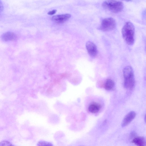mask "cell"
I'll list each match as a JSON object with an SVG mask.
<instances>
[{
	"label": "cell",
	"mask_w": 146,
	"mask_h": 146,
	"mask_svg": "<svg viewBox=\"0 0 146 146\" xmlns=\"http://www.w3.org/2000/svg\"><path fill=\"white\" fill-rule=\"evenodd\" d=\"M121 33L124 40L128 44L131 45L134 43L135 28L132 23L126 22L122 29Z\"/></svg>",
	"instance_id": "obj_1"
},
{
	"label": "cell",
	"mask_w": 146,
	"mask_h": 146,
	"mask_svg": "<svg viewBox=\"0 0 146 146\" xmlns=\"http://www.w3.org/2000/svg\"><path fill=\"white\" fill-rule=\"evenodd\" d=\"M123 75L124 79V87L129 89L133 88L135 82L132 68L130 66L125 67L123 70Z\"/></svg>",
	"instance_id": "obj_2"
},
{
	"label": "cell",
	"mask_w": 146,
	"mask_h": 146,
	"mask_svg": "<svg viewBox=\"0 0 146 146\" xmlns=\"http://www.w3.org/2000/svg\"><path fill=\"white\" fill-rule=\"evenodd\" d=\"M102 6L111 12L117 13L123 10L124 4L122 2L115 0H105L102 3Z\"/></svg>",
	"instance_id": "obj_3"
},
{
	"label": "cell",
	"mask_w": 146,
	"mask_h": 146,
	"mask_svg": "<svg viewBox=\"0 0 146 146\" xmlns=\"http://www.w3.org/2000/svg\"><path fill=\"white\" fill-rule=\"evenodd\" d=\"M116 23L112 17H108L104 19L102 21L100 29L104 31H109L113 30L115 27Z\"/></svg>",
	"instance_id": "obj_4"
},
{
	"label": "cell",
	"mask_w": 146,
	"mask_h": 146,
	"mask_svg": "<svg viewBox=\"0 0 146 146\" xmlns=\"http://www.w3.org/2000/svg\"><path fill=\"white\" fill-rule=\"evenodd\" d=\"M86 48L90 55L92 57H96L98 54V50L95 44L91 41H88L86 44Z\"/></svg>",
	"instance_id": "obj_5"
},
{
	"label": "cell",
	"mask_w": 146,
	"mask_h": 146,
	"mask_svg": "<svg viewBox=\"0 0 146 146\" xmlns=\"http://www.w3.org/2000/svg\"><path fill=\"white\" fill-rule=\"evenodd\" d=\"M71 17V15L70 14H63L54 15L52 17L51 19L56 23H61L68 20Z\"/></svg>",
	"instance_id": "obj_6"
},
{
	"label": "cell",
	"mask_w": 146,
	"mask_h": 146,
	"mask_svg": "<svg viewBox=\"0 0 146 146\" xmlns=\"http://www.w3.org/2000/svg\"><path fill=\"white\" fill-rule=\"evenodd\" d=\"M136 115V113L133 111L128 113L123 119L122 123V126L124 127L128 125L134 119Z\"/></svg>",
	"instance_id": "obj_7"
},
{
	"label": "cell",
	"mask_w": 146,
	"mask_h": 146,
	"mask_svg": "<svg viewBox=\"0 0 146 146\" xmlns=\"http://www.w3.org/2000/svg\"><path fill=\"white\" fill-rule=\"evenodd\" d=\"M1 38L4 41H8L16 40L17 38V36L14 33L7 32L2 34Z\"/></svg>",
	"instance_id": "obj_8"
},
{
	"label": "cell",
	"mask_w": 146,
	"mask_h": 146,
	"mask_svg": "<svg viewBox=\"0 0 146 146\" xmlns=\"http://www.w3.org/2000/svg\"><path fill=\"white\" fill-rule=\"evenodd\" d=\"M132 142L139 146H144L146 145L145 139L144 137H135L133 140Z\"/></svg>",
	"instance_id": "obj_9"
},
{
	"label": "cell",
	"mask_w": 146,
	"mask_h": 146,
	"mask_svg": "<svg viewBox=\"0 0 146 146\" xmlns=\"http://www.w3.org/2000/svg\"><path fill=\"white\" fill-rule=\"evenodd\" d=\"M100 108L101 106L100 104L94 103L90 105L88 109L90 112L92 113H96L100 111Z\"/></svg>",
	"instance_id": "obj_10"
},
{
	"label": "cell",
	"mask_w": 146,
	"mask_h": 146,
	"mask_svg": "<svg viewBox=\"0 0 146 146\" xmlns=\"http://www.w3.org/2000/svg\"><path fill=\"white\" fill-rule=\"evenodd\" d=\"M115 83L113 80L110 79L106 80L104 84L105 88L107 90H112L114 87Z\"/></svg>",
	"instance_id": "obj_11"
},
{
	"label": "cell",
	"mask_w": 146,
	"mask_h": 146,
	"mask_svg": "<svg viewBox=\"0 0 146 146\" xmlns=\"http://www.w3.org/2000/svg\"><path fill=\"white\" fill-rule=\"evenodd\" d=\"M12 145L9 142L7 141H3L0 142V146H11Z\"/></svg>",
	"instance_id": "obj_12"
},
{
	"label": "cell",
	"mask_w": 146,
	"mask_h": 146,
	"mask_svg": "<svg viewBox=\"0 0 146 146\" xmlns=\"http://www.w3.org/2000/svg\"><path fill=\"white\" fill-rule=\"evenodd\" d=\"M4 9V6L3 3L1 0H0V13H1Z\"/></svg>",
	"instance_id": "obj_13"
},
{
	"label": "cell",
	"mask_w": 146,
	"mask_h": 146,
	"mask_svg": "<svg viewBox=\"0 0 146 146\" xmlns=\"http://www.w3.org/2000/svg\"><path fill=\"white\" fill-rule=\"evenodd\" d=\"M57 10L56 9L50 11L48 13V14L49 15H51L55 14Z\"/></svg>",
	"instance_id": "obj_14"
},
{
	"label": "cell",
	"mask_w": 146,
	"mask_h": 146,
	"mask_svg": "<svg viewBox=\"0 0 146 146\" xmlns=\"http://www.w3.org/2000/svg\"><path fill=\"white\" fill-rule=\"evenodd\" d=\"M123 0V1H126L127 2L131 1V0Z\"/></svg>",
	"instance_id": "obj_15"
}]
</instances>
